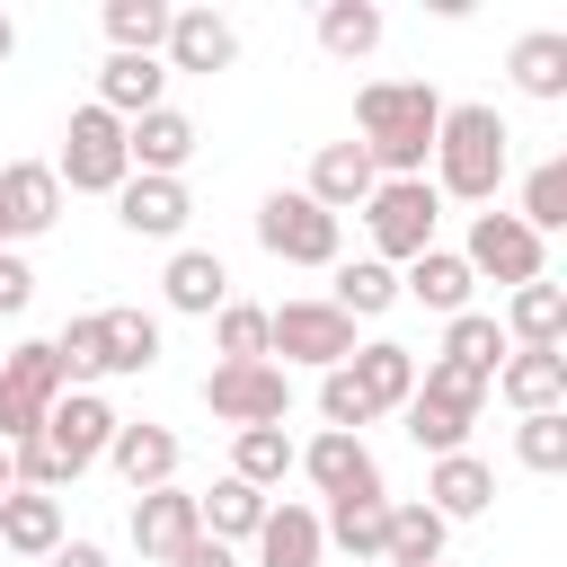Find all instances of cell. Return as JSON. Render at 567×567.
<instances>
[{"label":"cell","mask_w":567,"mask_h":567,"mask_svg":"<svg viewBox=\"0 0 567 567\" xmlns=\"http://www.w3.org/2000/svg\"><path fill=\"white\" fill-rule=\"evenodd\" d=\"M248 549H257V567H319V558H328V532H319L310 505L284 496V505H266V523H257Z\"/></svg>","instance_id":"27"},{"label":"cell","mask_w":567,"mask_h":567,"mask_svg":"<svg viewBox=\"0 0 567 567\" xmlns=\"http://www.w3.org/2000/svg\"><path fill=\"white\" fill-rule=\"evenodd\" d=\"M505 346H567V292L540 275V284H514L505 292Z\"/></svg>","instance_id":"31"},{"label":"cell","mask_w":567,"mask_h":567,"mask_svg":"<svg viewBox=\"0 0 567 567\" xmlns=\"http://www.w3.org/2000/svg\"><path fill=\"white\" fill-rule=\"evenodd\" d=\"M470 292H478V275L461 266V248H425V257H408L399 266V301H416V310H434V319H461L470 310Z\"/></svg>","instance_id":"21"},{"label":"cell","mask_w":567,"mask_h":567,"mask_svg":"<svg viewBox=\"0 0 567 567\" xmlns=\"http://www.w3.org/2000/svg\"><path fill=\"white\" fill-rule=\"evenodd\" d=\"M159 62H168V71L213 80V71H230V62H239V27H230L221 9H168V44H159Z\"/></svg>","instance_id":"16"},{"label":"cell","mask_w":567,"mask_h":567,"mask_svg":"<svg viewBox=\"0 0 567 567\" xmlns=\"http://www.w3.org/2000/svg\"><path fill=\"white\" fill-rule=\"evenodd\" d=\"M89 363H97V381H133V372H151V363H159V319L133 310V301L89 310Z\"/></svg>","instance_id":"11"},{"label":"cell","mask_w":567,"mask_h":567,"mask_svg":"<svg viewBox=\"0 0 567 567\" xmlns=\"http://www.w3.org/2000/svg\"><path fill=\"white\" fill-rule=\"evenodd\" d=\"M9 496H18V470H9V452H0V505H9Z\"/></svg>","instance_id":"47"},{"label":"cell","mask_w":567,"mask_h":567,"mask_svg":"<svg viewBox=\"0 0 567 567\" xmlns=\"http://www.w3.org/2000/svg\"><path fill=\"white\" fill-rule=\"evenodd\" d=\"M443 549H452V523L425 496H390V549H381V567H434Z\"/></svg>","instance_id":"32"},{"label":"cell","mask_w":567,"mask_h":567,"mask_svg":"<svg viewBox=\"0 0 567 567\" xmlns=\"http://www.w3.org/2000/svg\"><path fill=\"white\" fill-rule=\"evenodd\" d=\"M434 567H452V558H434Z\"/></svg>","instance_id":"49"},{"label":"cell","mask_w":567,"mask_h":567,"mask_svg":"<svg viewBox=\"0 0 567 567\" xmlns=\"http://www.w3.org/2000/svg\"><path fill=\"white\" fill-rule=\"evenodd\" d=\"M115 425H124V416L106 408V390H62V399L44 408V434H35V443H44V452L80 478V470H97V461H106Z\"/></svg>","instance_id":"10"},{"label":"cell","mask_w":567,"mask_h":567,"mask_svg":"<svg viewBox=\"0 0 567 567\" xmlns=\"http://www.w3.org/2000/svg\"><path fill=\"white\" fill-rule=\"evenodd\" d=\"M443 363L496 381V363H505V328H496V310H461V319H443Z\"/></svg>","instance_id":"36"},{"label":"cell","mask_w":567,"mask_h":567,"mask_svg":"<svg viewBox=\"0 0 567 567\" xmlns=\"http://www.w3.org/2000/svg\"><path fill=\"white\" fill-rule=\"evenodd\" d=\"M35 434H44V408L0 381V452H18V443H35Z\"/></svg>","instance_id":"43"},{"label":"cell","mask_w":567,"mask_h":567,"mask_svg":"<svg viewBox=\"0 0 567 567\" xmlns=\"http://www.w3.org/2000/svg\"><path fill=\"white\" fill-rule=\"evenodd\" d=\"M0 381H9V390H27L35 408H53V399L71 390V381H62V354H53V337H18V346L0 354Z\"/></svg>","instance_id":"37"},{"label":"cell","mask_w":567,"mask_h":567,"mask_svg":"<svg viewBox=\"0 0 567 567\" xmlns=\"http://www.w3.org/2000/svg\"><path fill=\"white\" fill-rule=\"evenodd\" d=\"M505 71H514V89H523L532 106H558V97H567V27H532V35H514Z\"/></svg>","instance_id":"28"},{"label":"cell","mask_w":567,"mask_h":567,"mask_svg":"<svg viewBox=\"0 0 567 567\" xmlns=\"http://www.w3.org/2000/svg\"><path fill=\"white\" fill-rule=\"evenodd\" d=\"M425 505H434L443 523H478V514L496 505V470H487L478 452H443V461L425 470Z\"/></svg>","instance_id":"24"},{"label":"cell","mask_w":567,"mask_h":567,"mask_svg":"<svg viewBox=\"0 0 567 567\" xmlns=\"http://www.w3.org/2000/svg\"><path fill=\"white\" fill-rule=\"evenodd\" d=\"M213 354L221 363H266V310L257 301H221L213 310Z\"/></svg>","instance_id":"41"},{"label":"cell","mask_w":567,"mask_h":567,"mask_svg":"<svg viewBox=\"0 0 567 567\" xmlns=\"http://www.w3.org/2000/svg\"><path fill=\"white\" fill-rule=\"evenodd\" d=\"M159 301L186 310V319H213V310L230 301V266H221L213 248H168V266H159Z\"/></svg>","instance_id":"23"},{"label":"cell","mask_w":567,"mask_h":567,"mask_svg":"<svg viewBox=\"0 0 567 567\" xmlns=\"http://www.w3.org/2000/svg\"><path fill=\"white\" fill-rule=\"evenodd\" d=\"M230 478H248L257 496H275L292 478V434L284 425H239L230 434Z\"/></svg>","instance_id":"35"},{"label":"cell","mask_w":567,"mask_h":567,"mask_svg":"<svg viewBox=\"0 0 567 567\" xmlns=\"http://www.w3.org/2000/svg\"><path fill=\"white\" fill-rule=\"evenodd\" d=\"M354 124H363V151H372L381 177H425V159H434V124H443V97H434V80H363Z\"/></svg>","instance_id":"2"},{"label":"cell","mask_w":567,"mask_h":567,"mask_svg":"<svg viewBox=\"0 0 567 567\" xmlns=\"http://www.w3.org/2000/svg\"><path fill=\"white\" fill-rule=\"evenodd\" d=\"M381 0H319V53L328 62H363V53H381Z\"/></svg>","instance_id":"34"},{"label":"cell","mask_w":567,"mask_h":567,"mask_svg":"<svg viewBox=\"0 0 567 567\" xmlns=\"http://www.w3.org/2000/svg\"><path fill=\"white\" fill-rule=\"evenodd\" d=\"M0 221H9V248L44 239V230L62 221V177H53V159H9V168H0Z\"/></svg>","instance_id":"15"},{"label":"cell","mask_w":567,"mask_h":567,"mask_svg":"<svg viewBox=\"0 0 567 567\" xmlns=\"http://www.w3.org/2000/svg\"><path fill=\"white\" fill-rule=\"evenodd\" d=\"M133 549H142V567H168L186 540H204V523H195V487H151V496H133Z\"/></svg>","instance_id":"19"},{"label":"cell","mask_w":567,"mask_h":567,"mask_svg":"<svg viewBox=\"0 0 567 567\" xmlns=\"http://www.w3.org/2000/svg\"><path fill=\"white\" fill-rule=\"evenodd\" d=\"M204 408L239 434V425H284L292 416V372L284 363H213L204 372Z\"/></svg>","instance_id":"9"},{"label":"cell","mask_w":567,"mask_h":567,"mask_svg":"<svg viewBox=\"0 0 567 567\" xmlns=\"http://www.w3.org/2000/svg\"><path fill=\"white\" fill-rule=\"evenodd\" d=\"M97 106H106L115 124L168 106V62H159V53H106V62H97Z\"/></svg>","instance_id":"22"},{"label":"cell","mask_w":567,"mask_h":567,"mask_svg":"<svg viewBox=\"0 0 567 567\" xmlns=\"http://www.w3.org/2000/svg\"><path fill=\"white\" fill-rule=\"evenodd\" d=\"M266 505H275V496H257L248 478H230V470H221V478H213V487L195 496V523H204V540H221V549H239V540H257V523H266Z\"/></svg>","instance_id":"29"},{"label":"cell","mask_w":567,"mask_h":567,"mask_svg":"<svg viewBox=\"0 0 567 567\" xmlns=\"http://www.w3.org/2000/svg\"><path fill=\"white\" fill-rule=\"evenodd\" d=\"M434 177V195H452V204H496V186L514 177V133H505V115L496 106H478V97H461V106H443V124H434V159H425Z\"/></svg>","instance_id":"1"},{"label":"cell","mask_w":567,"mask_h":567,"mask_svg":"<svg viewBox=\"0 0 567 567\" xmlns=\"http://www.w3.org/2000/svg\"><path fill=\"white\" fill-rule=\"evenodd\" d=\"M408 443L425 452V461H443V452H470V425L487 416V381L478 372H461V363H416V390H408Z\"/></svg>","instance_id":"3"},{"label":"cell","mask_w":567,"mask_h":567,"mask_svg":"<svg viewBox=\"0 0 567 567\" xmlns=\"http://www.w3.org/2000/svg\"><path fill=\"white\" fill-rule=\"evenodd\" d=\"M372 186H381V168H372V151H363V142H319V151H310L301 195H310L319 213H337V221H346V213H363V195H372Z\"/></svg>","instance_id":"17"},{"label":"cell","mask_w":567,"mask_h":567,"mask_svg":"<svg viewBox=\"0 0 567 567\" xmlns=\"http://www.w3.org/2000/svg\"><path fill=\"white\" fill-rule=\"evenodd\" d=\"M346 372H354V390L372 399V416H399V408H408V390H416V354H408L399 337L354 346V354H346Z\"/></svg>","instance_id":"26"},{"label":"cell","mask_w":567,"mask_h":567,"mask_svg":"<svg viewBox=\"0 0 567 567\" xmlns=\"http://www.w3.org/2000/svg\"><path fill=\"white\" fill-rule=\"evenodd\" d=\"M514 461H523L532 478H558V470H567V408H549V416H514Z\"/></svg>","instance_id":"40"},{"label":"cell","mask_w":567,"mask_h":567,"mask_svg":"<svg viewBox=\"0 0 567 567\" xmlns=\"http://www.w3.org/2000/svg\"><path fill=\"white\" fill-rule=\"evenodd\" d=\"M44 567H115V558H106V540H62Z\"/></svg>","instance_id":"46"},{"label":"cell","mask_w":567,"mask_h":567,"mask_svg":"<svg viewBox=\"0 0 567 567\" xmlns=\"http://www.w3.org/2000/svg\"><path fill=\"white\" fill-rule=\"evenodd\" d=\"M461 266H470L478 284H505V292H514V284H540V275H549V239H540V230H523V221L496 204V213H470Z\"/></svg>","instance_id":"8"},{"label":"cell","mask_w":567,"mask_h":567,"mask_svg":"<svg viewBox=\"0 0 567 567\" xmlns=\"http://www.w3.org/2000/svg\"><path fill=\"white\" fill-rule=\"evenodd\" d=\"M9 53H18V27H9V9H0V62H9Z\"/></svg>","instance_id":"48"},{"label":"cell","mask_w":567,"mask_h":567,"mask_svg":"<svg viewBox=\"0 0 567 567\" xmlns=\"http://www.w3.org/2000/svg\"><path fill=\"white\" fill-rule=\"evenodd\" d=\"M168 567H239V549H221V540H186Z\"/></svg>","instance_id":"45"},{"label":"cell","mask_w":567,"mask_h":567,"mask_svg":"<svg viewBox=\"0 0 567 567\" xmlns=\"http://www.w3.org/2000/svg\"><path fill=\"white\" fill-rule=\"evenodd\" d=\"M257 248L284 257V266H337V257H346V221L319 213L301 186H275V195L257 204Z\"/></svg>","instance_id":"6"},{"label":"cell","mask_w":567,"mask_h":567,"mask_svg":"<svg viewBox=\"0 0 567 567\" xmlns=\"http://www.w3.org/2000/svg\"><path fill=\"white\" fill-rule=\"evenodd\" d=\"M115 221H124L133 239H186L195 195H186V177H124V186H115Z\"/></svg>","instance_id":"20"},{"label":"cell","mask_w":567,"mask_h":567,"mask_svg":"<svg viewBox=\"0 0 567 567\" xmlns=\"http://www.w3.org/2000/svg\"><path fill=\"white\" fill-rule=\"evenodd\" d=\"M514 416H549V408H567V346H505V363H496V381H487Z\"/></svg>","instance_id":"12"},{"label":"cell","mask_w":567,"mask_h":567,"mask_svg":"<svg viewBox=\"0 0 567 567\" xmlns=\"http://www.w3.org/2000/svg\"><path fill=\"white\" fill-rule=\"evenodd\" d=\"M53 177L71 186V195H115L124 177H133V159H124V124L89 97V106H71V124H62V151H53Z\"/></svg>","instance_id":"5"},{"label":"cell","mask_w":567,"mask_h":567,"mask_svg":"<svg viewBox=\"0 0 567 567\" xmlns=\"http://www.w3.org/2000/svg\"><path fill=\"white\" fill-rule=\"evenodd\" d=\"M328 275H337V284H328L319 301H337L346 319H381V310H399V266H381V257H337Z\"/></svg>","instance_id":"33"},{"label":"cell","mask_w":567,"mask_h":567,"mask_svg":"<svg viewBox=\"0 0 567 567\" xmlns=\"http://www.w3.org/2000/svg\"><path fill=\"white\" fill-rule=\"evenodd\" d=\"M292 470H301V478H310L328 505H337V496H363V487H381V461L363 452V434H328V425H319L310 443H292Z\"/></svg>","instance_id":"14"},{"label":"cell","mask_w":567,"mask_h":567,"mask_svg":"<svg viewBox=\"0 0 567 567\" xmlns=\"http://www.w3.org/2000/svg\"><path fill=\"white\" fill-rule=\"evenodd\" d=\"M27 301H35V266H27L18 248H0V319H18Z\"/></svg>","instance_id":"44"},{"label":"cell","mask_w":567,"mask_h":567,"mask_svg":"<svg viewBox=\"0 0 567 567\" xmlns=\"http://www.w3.org/2000/svg\"><path fill=\"white\" fill-rule=\"evenodd\" d=\"M319 532H328V549H346V558H363V567H381V549H390V487H363V496H337V505L319 514Z\"/></svg>","instance_id":"25"},{"label":"cell","mask_w":567,"mask_h":567,"mask_svg":"<svg viewBox=\"0 0 567 567\" xmlns=\"http://www.w3.org/2000/svg\"><path fill=\"white\" fill-rule=\"evenodd\" d=\"M354 354V319L337 310V301H284V310H266V363H310V372H337Z\"/></svg>","instance_id":"7"},{"label":"cell","mask_w":567,"mask_h":567,"mask_svg":"<svg viewBox=\"0 0 567 567\" xmlns=\"http://www.w3.org/2000/svg\"><path fill=\"white\" fill-rule=\"evenodd\" d=\"M177 461H186V443H177L168 425H151V416H142V425L124 416V425H115V443H106V470H115L133 496H151V487H177Z\"/></svg>","instance_id":"18"},{"label":"cell","mask_w":567,"mask_h":567,"mask_svg":"<svg viewBox=\"0 0 567 567\" xmlns=\"http://www.w3.org/2000/svg\"><path fill=\"white\" fill-rule=\"evenodd\" d=\"M319 416H328V434H363L372 425V399L354 390V372L337 363V372H319Z\"/></svg>","instance_id":"42"},{"label":"cell","mask_w":567,"mask_h":567,"mask_svg":"<svg viewBox=\"0 0 567 567\" xmlns=\"http://www.w3.org/2000/svg\"><path fill=\"white\" fill-rule=\"evenodd\" d=\"M195 151H204V133H195L186 106H151V115L124 124V159H133V177H186Z\"/></svg>","instance_id":"13"},{"label":"cell","mask_w":567,"mask_h":567,"mask_svg":"<svg viewBox=\"0 0 567 567\" xmlns=\"http://www.w3.org/2000/svg\"><path fill=\"white\" fill-rule=\"evenodd\" d=\"M106 44L115 53H159L168 44V0H106Z\"/></svg>","instance_id":"39"},{"label":"cell","mask_w":567,"mask_h":567,"mask_svg":"<svg viewBox=\"0 0 567 567\" xmlns=\"http://www.w3.org/2000/svg\"><path fill=\"white\" fill-rule=\"evenodd\" d=\"M514 221H523V230H540V239H549V230H567V159H532Z\"/></svg>","instance_id":"38"},{"label":"cell","mask_w":567,"mask_h":567,"mask_svg":"<svg viewBox=\"0 0 567 567\" xmlns=\"http://www.w3.org/2000/svg\"><path fill=\"white\" fill-rule=\"evenodd\" d=\"M434 221H443V195H434L425 177H381V186L363 195V230H372V257H381V266L425 257V248H434Z\"/></svg>","instance_id":"4"},{"label":"cell","mask_w":567,"mask_h":567,"mask_svg":"<svg viewBox=\"0 0 567 567\" xmlns=\"http://www.w3.org/2000/svg\"><path fill=\"white\" fill-rule=\"evenodd\" d=\"M71 532H62V496H35V487H18L9 505H0V558H53Z\"/></svg>","instance_id":"30"}]
</instances>
